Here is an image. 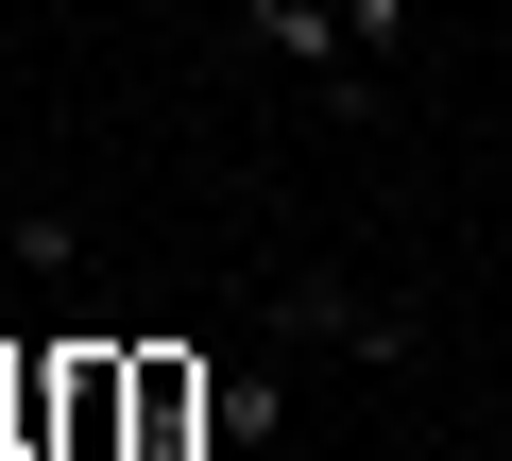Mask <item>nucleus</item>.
Listing matches in <instances>:
<instances>
[{"label": "nucleus", "instance_id": "obj_3", "mask_svg": "<svg viewBox=\"0 0 512 461\" xmlns=\"http://www.w3.org/2000/svg\"><path fill=\"white\" fill-rule=\"evenodd\" d=\"M291 325H308V342H342V359H410V325H393V308H359V291H325V274L291 291Z\"/></svg>", "mask_w": 512, "mask_h": 461}, {"label": "nucleus", "instance_id": "obj_4", "mask_svg": "<svg viewBox=\"0 0 512 461\" xmlns=\"http://www.w3.org/2000/svg\"><path fill=\"white\" fill-rule=\"evenodd\" d=\"M342 35H359V52H393V35H410V0H342Z\"/></svg>", "mask_w": 512, "mask_h": 461}, {"label": "nucleus", "instance_id": "obj_1", "mask_svg": "<svg viewBox=\"0 0 512 461\" xmlns=\"http://www.w3.org/2000/svg\"><path fill=\"white\" fill-rule=\"evenodd\" d=\"M222 427V393H205V359H171V342H137V393H120V461H188Z\"/></svg>", "mask_w": 512, "mask_h": 461}, {"label": "nucleus", "instance_id": "obj_2", "mask_svg": "<svg viewBox=\"0 0 512 461\" xmlns=\"http://www.w3.org/2000/svg\"><path fill=\"white\" fill-rule=\"evenodd\" d=\"M256 35H274L308 86H342V103H359V69H342V0H256Z\"/></svg>", "mask_w": 512, "mask_h": 461}]
</instances>
